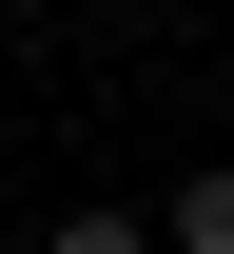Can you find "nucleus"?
I'll list each match as a JSON object with an SVG mask.
<instances>
[{
  "instance_id": "1",
  "label": "nucleus",
  "mask_w": 234,
  "mask_h": 254,
  "mask_svg": "<svg viewBox=\"0 0 234 254\" xmlns=\"http://www.w3.org/2000/svg\"><path fill=\"white\" fill-rule=\"evenodd\" d=\"M156 235H176V254H234V176H195V195H176Z\"/></svg>"
},
{
  "instance_id": "2",
  "label": "nucleus",
  "mask_w": 234,
  "mask_h": 254,
  "mask_svg": "<svg viewBox=\"0 0 234 254\" xmlns=\"http://www.w3.org/2000/svg\"><path fill=\"white\" fill-rule=\"evenodd\" d=\"M39 254H176V235H156V215H59Z\"/></svg>"
}]
</instances>
